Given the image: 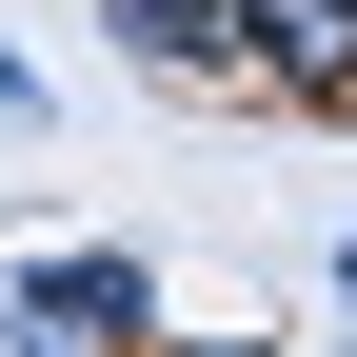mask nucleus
Segmentation results:
<instances>
[{
  "label": "nucleus",
  "instance_id": "nucleus-1",
  "mask_svg": "<svg viewBox=\"0 0 357 357\" xmlns=\"http://www.w3.org/2000/svg\"><path fill=\"white\" fill-rule=\"evenodd\" d=\"M238 60L278 100H357V0H238Z\"/></svg>",
  "mask_w": 357,
  "mask_h": 357
},
{
  "label": "nucleus",
  "instance_id": "nucleus-2",
  "mask_svg": "<svg viewBox=\"0 0 357 357\" xmlns=\"http://www.w3.org/2000/svg\"><path fill=\"white\" fill-rule=\"evenodd\" d=\"M20 318L60 337V357H119V337L159 318V298H139V258H40V278H20Z\"/></svg>",
  "mask_w": 357,
  "mask_h": 357
},
{
  "label": "nucleus",
  "instance_id": "nucleus-3",
  "mask_svg": "<svg viewBox=\"0 0 357 357\" xmlns=\"http://www.w3.org/2000/svg\"><path fill=\"white\" fill-rule=\"evenodd\" d=\"M119 40H139V60H178V79H199V60H238V0H119Z\"/></svg>",
  "mask_w": 357,
  "mask_h": 357
},
{
  "label": "nucleus",
  "instance_id": "nucleus-4",
  "mask_svg": "<svg viewBox=\"0 0 357 357\" xmlns=\"http://www.w3.org/2000/svg\"><path fill=\"white\" fill-rule=\"evenodd\" d=\"M337 278H357V238H337Z\"/></svg>",
  "mask_w": 357,
  "mask_h": 357
},
{
  "label": "nucleus",
  "instance_id": "nucleus-5",
  "mask_svg": "<svg viewBox=\"0 0 357 357\" xmlns=\"http://www.w3.org/2000/svg\"><path fill=\"white\" fill-rule=\"evenodd\" d=\"M218 357H258V337H218Z\"/></svg>",
  "mask_w": 357,
  "mask_h": 357
}]
</instances>
